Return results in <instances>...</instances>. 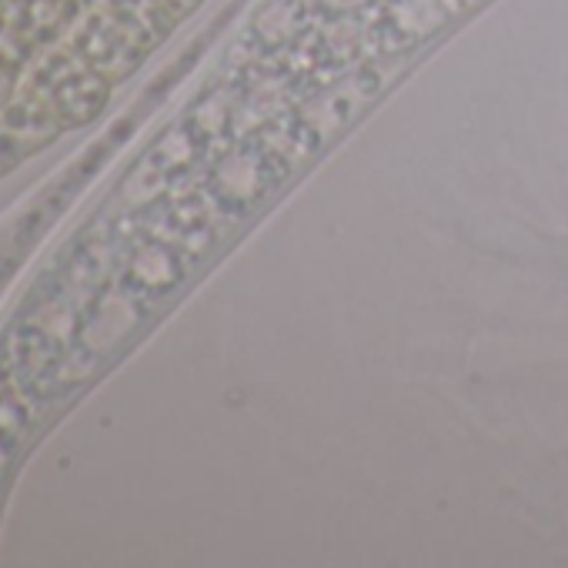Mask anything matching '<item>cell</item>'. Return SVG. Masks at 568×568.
<instances>
[{"instance_id":"obj_1","label":"cell","mask_w":568,"mask_h":568,"mask_svg":"<svg viewBox=\"0 0 568 568\" xmlns=\"http://www.w3.org/2000/svg\"><path fill=\"white\" fill-rule=\"evenodd\" d=\"M201 4V0H108L88 24L41 58L0 111V178L84 128L108 94Z\"/></svg>"},{"instance_id":"obj_2","label":"cell","mask_w":568,"mask_h":568,"mask_svg":"<svg viewBox=\"0 0 568 568\" xmlns=\"http://www.w3.org/2000/svg\"><path fill=\"white\" fill-rule=\"evenodd\" d=\"M91 0H0V111Z\"/></svg>"}]
</instances>
